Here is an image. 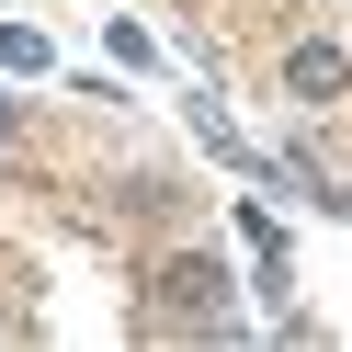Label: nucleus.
I'll return each instance as SVG.
<instances>
[{"label":"nucleus","instance_id":"obj_4","mask_svg":"<svg viewBox=\"0 0 352 352\" xmlns=\"http://www.w3.org/2000/svg\"><path fill=\"white\" fill-rule=\"evenodd\" d=\"M0 80H57V46H46V23H12V12H0Z\"/></svg>","mask_w":352,"mask_h":352},{"label":"nucleus","instance_id":"obj_3","mask_svg":"<svg viewBox=\"0 0 352 352\" xmlns=\"http://www.w3.org/2000/svg\"><path fill=\"white\" fill-rule=\"evenodd\" d=\"M341 91H352V46L341 34H296V46H284V102L318 114V102H341Z\"/></svg>","mask_w":352,"mask_h":352},{"label":"nucleus","instance_id":"obj_5","mask_svg":"<svg viewBox=\"0 0 352 352\" xmlns=\"http://www.w3.org/2000/svg\"><path fill=\"white\" fill-rule=\"evenodd\" d=\"M102 46H114V69H160V34L137 12H102Z\"/></svg>","mask_w":352,"mask_h":352},{"label":"nucleus","instance_id":"obj_2","mask_svg":"<svg viewBox=\"0 0 352 352\" xmlns=\"http://www.w3.org/2000/svg\"><path fill=\"white\" fill-rule=\"evenodd\" d=\"M228 228H239V250H250V296H261V307H284V296H296V239H284V216L261 205V193H239Z\"/></svg>","mask_w":352,"mask_h":352},{"label":"nucleus","instance_id":"obj_1","mask_svg":"<svg viewBox=\"0 0 352 352\" xmlns=\"http://www.w3.org/2000/svg\"><path fill=\"white\" fill-rule=\"evenodd\" d=\"M239 273L216 250H170L160 284H148V307H160V329H193V341H250V318H239Z\"/></svg>","mask_w":352,"mask_h":352},{"label":"nucleus","instance_id":"obj_6","mask_svg":"<svg viewBox=\"0 0 352 352\" xmlns=\"http://www.w3.org/2000/svg\"><path fill=\"white\" fill-rule=\"evenodd\" d=\"M23 125H34V102H23V80H0V148L23 137Z\"/></svg>","mask_w":352,"mask_h":352}]
</instances>
